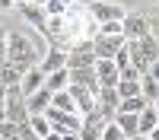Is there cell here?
Instances as JSON below:
<instances>
[{
	"label": "cell",
	"mask_w": 159,
	"mask_h": 140,
	"mask_svg": "<svg viewBox=\"0 0 159 140\" xmlns=\"http://www.w3.org/2000/svg\"><path fill=\"white\" fill-rule=\"evenodd\" d=\"M7 64H13L19 73H25V70H32V67H38V61H35V51H32V45H29V38H25L22 32H7Z\"/></svg>",
	"instance_id": "6da1fadb"
},
{
	"label": "cell",
	"mask_w": 159,
	"mask_h": 140,
	"mask_svg": "<svg viewBox=\"0 0 159 140\" xmlns=\"http://www.w3.org/2000/svg\"><path fill=\"white\" fill-rule=\"evenodd\" d=\"M86 13H89L99 25H105V22H121V19L127 16V10H124L121 3H115V0H89V3H86Z\"/></svg>",
	"instance_id": "7a4b0ae2"
},
{
	"label": "cell",
	"mask_w": 159,
	"mask_h": 140,
	"mask_svg": "<svg viewBox=\"0 0 159 140\" xmlns=\"http://www.w3.org/2000/svg\"><path fill=\"white\" fill-rule=\"evenodd\" d=\"M121 32H124V42H140V38L153 35V22L143 13H127L121 19Z\"/></svg>",
	"instance_id": "3957f363"
},
{
	"label": "cell",
	"mask_w": 159,
	"mask_h": 140,
	"mask_svg": "<svg viewBox=\"0 0 159 140\" xmlns=\"http://www.w3.org/2000/svg\"><path fill=\"white\" fill-rule=\"evenodd\" d=\"M80 67H96V51H92V42H86V38L73 42L67 51V70H80Z\"/></svg>",
	"instance_id": "277c9868"
},
{
	"label": "cell",
	"mask_w": 159,
	"mask_h": 140,
	"mask_svg": "<svg viewBox=\"0 0 159 140\" xmlns=\"http://www.w3.org/2000/svg\"><path fill=\"white\" fill-rule=\"evenodd\" d=\"M7 121L13 124H25L29 121V111H25V96L19 93V89H7Z\"/></svg>",
	"instance_id": "5b68a950"
},
{
	"label": "cell",
	"mask_w": 159,
	"mask_h": 140,
	"mask_svg": "<svg viewBox=\"0 0 159 140\" xmlns=\"http://www.w3.org/2000/svg\"><path fill=\"white\" fill-rule=\"evenodd\" d=\"M124 45H127V42H124V35H96V38H92L96 61H102V57H115Z\"/></svg>",
	"instance_id": "8992f818"
},
{
	"label": "cell",
	"mask_w": 159,
	"mask_h": 140,
	"mask_svg": "<svg viewBox=\"0 0 159 140\" xmlns=\"http://www.w3.org/2000/svg\"><path fill=\"white\" fill-rule=\"evenodd\" d=\"M96 80H99V86L102 89H115L118 86V80H121V70H118V64L111 61V57H102V61H96Z\"/></svg>",
	"instance_id": "52a82bcc"
},
{
	"label": "cell",
	"mask_w": 159,
	"mask_h": 140,
	"mask_svg": "<svg viewBox=\"0 0 159 140\" xmlns=\"http://www.w3.org/2000/svg\"><path fill=\"white\" fill-rule=\"evenodd\" d=\"M16 13L32 25V29H38V32H45V22H48V16H45V10L42 7H35V3H25V0H19L16 3Z\"/></svg>",
	"instance_id": "ba28073f"
},
{
	"label": "cell",
	"mask_w": 159,
	"mask_h": 140,
	"mask_svg": "<svg viewBox=\"0 0 159 140\" xmlns=\"http://www.w3.org/2000/svg\"><path fill=\"white\" fill-rule=\"evenodd\" d=\"M118 105H121V99H118L115 89H99V93H96V111H102L108 121L118 115Z\"/></svg>",
	"instance_id": "9c48e42d"
},
{
	"label": "cell",
	"mask_w": 159,
	"mask_h": 140,
	"mask_svg": "<svg viewBox=\"0 0 159 140\" xmlns=\"http://www.w3.org/2000/svg\"><path fill=\"white\" fill-rule=\"evenodd\" d=\"M38 67L45 70V76L54 73V70H64V67H67V51H61V48H48L45 54H42V61H38Z\"/></svg>",
	"instance_id": "30bf717a"
},
{
	"label": "cell",
	"mask_w": 159,
	"mask_h": 140,
	"mask_svg": "<svg viewBox=\"0 0 159 140\" xmlns=\"http://www.w3.org/2000/svg\"><path fill=\"white\" fill-rule=\"evenodd\" d=\"M42 86H45V70H42V67H32V70H25V73H22L19 93H22L25 99H29V96H35Z\"/></svg>",
	"instance_id": "8fae6325"
},
{
	"label": "cell",
	"mask_w": 159,
	"mask_h": 140,
	"mask_svg": "<svg viewBox=\"0 0 159 140\" xmlns=\"http://www.w3.org/2000/svg\"><path fill=\"white\" fill-rule=\"evenodd\" d=\"M111 121H115V124L124 131V137H127V140H137V137H140V115H127V111H118Z\"/></svg>",
	"instance_id": "7c38bea8"
},
{
	"label": "cell",
	"mask_w": 159,
	"mask_h": 140,
	"mask_svg": "<svg viewBox=\"0 0 159 140\" xmlns=\"http://www.w3.org/2000/svg\"><path fill=\"white\" fill-rule=\"evenodd\" d=\"M70 86H86L89 93H99V80H96V70L92 67H80V70H70Z\"/></svg>",
	"instance_id": "4fadbf2b"
},
{
	"label": "cell",
	"mask_w": 159,
	"mask_h": 140,
	"mask_svg": "<svg viewBox=\"0 0 159 140\" xmlns=\"http://www.w3.org/2000/svg\"><path fill=\"white\" fill-rule=\"evenodd\" d=\"M48 108H51V93H48L45 86L38 89L35 96H29V99H25V111H29V118H32V115H45Z\"/></svg>",
	"instance_id": "5bb4252c"
},
{
	"label": "cell",
	"mask_w": 159,
	"mask_h": 140,
	"mask_svg": "<svg viewBox=\"0 0 159 140\" xmlns=\"http://www.w3.org/2000/svg\"><path fill=\"white\" fill-rule=\"evenodd\" d=\"M45 89H48L51 96H54V93H64V89H70V70L64 67V70L48 73V76H45Z\"/></svg>",
	"instance_id": "9a60e30c"
},
{
	"label": "cell",
	"mask_w": 159,
	"mask_h": 140,
	"mask_svg": "<svg viewBox=\"0 0 159 140\" xmlns=\"http://www.w3.org/2000/svg\"><path fill=\"white\" fill-rule=\"evenodd\" d=\"M137 48H140V54L150 61V67L159 61V38H156V35H147V38H140V42H137Z\"/></svg>",
	"instance_id": "2e32d148"
},
{
	"label": "cell",
	"mask_w": 159,
	"mask_h": 140,
	"mask_svg": "<svg viewBox=\"0 0 159 140\" xmlns=\"http://www.w3.org/2000/svg\"><path fill=\"white\" fill-rule=\"evenodd\" d=\"M19 83H22V73L13 67V64H3V67H0V86L3 89H19Z\"/></svg>",
	"instance_id": "e0dca14e"
},
{
	"label": "cell",
	"mask_w": 159,
	"mask_h": 140,
	"mask_svg": "<svg viewBox=\"0 0 159 140\" xmlns=\"http://www.w3.org/2000/svg\"><path fill=\"white\" fill-rule=\"evenodd\" d=\"M51 108L67 111V115H76V102H73V96H70V89H64V93H54V96H51Z\"/></svg>",
	"instance_id": "ac0fdd59"
},
{
	"label": "cell",
	"mask_w": 159,
	"mask_h": 140,
	"mask_svg": "<svg viewBox=\"0 0 159 140\" xmlns=\"http://www.w3.org/2000/svg\"><path fill=\"white\" fill-rule=\"evenodd\" d=\"M140 96L147 99L150 105H156V99H159V83L153 80L150 73H143V76H140Z\"/></svg>",
	"instance_id": "d6986e66"
},
{
	"label": "cell",
	"mask_w": 159,
	"mask_h": 140,
	"mask_svg": "<svg viewBox=\"0 0 159 140\" xmlns=\"http://www.w3.org/2000/svg\"><path fill=\"white\" fill-rule=\"evenodd\" d=\"M156 124H159V115H156V108H153V105H150V108H143V111H140V137L147 140V134L153 131Z\"/></svg>",
	"instance_id": "ffe728a7"
},
{
	"label": "cell",
	"mask_w": 159,
	"mask_h": 140,
	"mask_svg": "<svg viewBox=\"0 0 159 140\" xmlns=\"http://www.w3.org/2000/svg\"><path fill=\"white\" fill-rule=\"evenodd\" d=\"M29 127H32V134H35L38 140H45V137L51 134V121L45 118V115H32V118H29Z\"/></svg>",
	"instance_id": "44dd1931"
},
{
	"label": "cell",
	"mask_w": 159,
	"mask_h": 140,
	"mask_svg": "<svg viewBox=\"0 0 159 140\" xmlns=\"http://www.w3.org/2000/svg\"><path fill=\"white\" fill-rule=\"evenodd\" d=\"M143 108H150V102L143 96H134V99H124L121 105H118V111H127V115H140Z\"/></svg>",
	"instance_id": "7402d4cb"
},
{
	"label": "cell",
	"mask_w": 159,
	"mask_h": 140,
	"mask_svg": "<svg viewBox=\"0 0 159 140\" xmlns=\"http://www.w3.org/2000/svg\"><path fill=\"white\" fill-rule=\"evenodd\" d=\"M99 140H127V137H124V131H121V127H118L115 121H108V124L102 127V134H99Z\"/></svg>",
	"instance_id": "603a6c76"
},
{
	"label": "cell",
	"mask_w": 159,
	"mask_h": 140,
	"mask_svg": "<svg viewBox=\"0 0 159 140\" xmlns=\"http://www.w3.org/2000/svg\"><path fill=\"white\" fill-rule=\"evenodd\" d=\"M42 10H45V16L51 19V16H64V13H67L70 7H67V3H64V0H48V3H45Z\"/></svg>",
	"instance_id": "cb8c5ba5"
},
{
	"label": "cell",
	"mask_w": 159,
	"mask_h": 140,
	"mask_svg": "<svg viewBox=\"0 0 159 140\" xmlns=\"http://www.w3.org/2000/svg\"><path fill=\"white\" fill-rule=\"evenodd\" d=\"M16 137H19V124H13V121L0 124V140H16Z\"/></svg>",
	"instance_id": "d4e9b609"
},
{
	"label": "cell",
	"mask_w": 159,
	"mask_h": 140,
	"mask_svg": "<svg viewBox=\"0 0 159 140\" xmlns=\"http://www.w3.org/2000/svg\"><path fill=\"white\" fill-rule=\"evenodd\" d=\"M111 61L118 64V70H127V67H130V51H127V45H124L121 51H118V54H115Z\"/></svg>",
	"instance_id": "484cf974"
},
{
	"label": "cell",
	"mask_w": 159,
	"mask_h": 140,
	"mask_svg": "<svg viewBox=\"0 0 159 140\" xmlns=\"http://www.w3.org/2000/svg\"><path fill=\"white\" fill-rule=\"evenodd\" d=\"M99 35H124L121 32V22H105V25H99Z\"/></svg>",
	"instance_id": "4316f807"
},
{
	"label": "cell",
	"mask_w": 159,
	"mask_h": 140,
	"mask_svg": "<svg viewBox=\"0 0 159 140\" xmlns=\"http://www.w3.org/2000/svg\"><path fill=\"white\" fill-rule=\"evenodd\" d=\"M19 140H38V137L32 134V127H29V121H25V124H19Z\"/></svg>",
	"instance_id": "83f0119b"
},
{
	"label": "cell",
	"mask_w": 159,
	"mask_h": 140,
	"mask_svg": "<svg viewBox=\"0 0 159 140\" xmlns=\"http://www.w3.org/2000/svg\"><path fill=\"white\" fill-rule=\"evenodd\" d=\"M19 0H0V13H7V10H16Z\"/></svg>",
	"instance_id": "f1b7e54d"
},
{
	"label": "cell",
	"mask_w": 159,
	"mask_h": 140,
	"mask_svg": "<svg viewBox=\"0 0 159 140\" xmlns=\"http://www.w3.org/2000/svg\"><path fill=\"white\" fill-rule=\"evenodd\" d=\"M61 140H80V131H64Z\"/></svg>",
	"instance_id": "f546056e"
},
{
	"label": "cell",
	"mask_w": 159,
	"mask_h": 140,
	"mask_svg": "<svg viewBox=\"0 0 159 140\" xmlns=\"http://www.w3.org/2000/svg\"><path fill=\"white\" fill-rule=\"evenodd\" d=\"M150 76H153V80L159 83V61H156V64H153V67H150Z\"/></svg>",
	"instance_id": "4dcf8cb0"
},
{
	"label": "cell",
	"mask_w": 159,
	"mask_h": 140,
	"mask_svg": "<svg viewBox=\"0 0 159 140\" xmlns=\"http://www.w3.org/2000/svg\"><path fill=\"white\" fill-rule=\"evenodd\" d=\"M147 140H159V124H156V127H153V131L147 134Z\"/></svg>",
	"instance_id": "1f68e13d"
},
{
	"label": "cell",
	"mask_w": 159,
	"mask_h": 140,
	"mask_svg": "<svg viewBox=\"0 0 159 140\" xmlns=\"http://www.w3.org/2000/svg\"><path fill=\"white\" fill-rule=\"evenodd\" d=\"M3 102H7V99H3ZM3 102H0V124L7 121V105H3Z\"/></svg>",
	"instance_id": "d6a6232c"
},
{
	"label": "cell",
	"mask_w": 159,
	"mask_h": 140,
	"mask_svg": "<svg viewBox=\"0 0 159 140\" xmlns=\"http://www.w3.org/2000/svg\"><path fill=\"white\" fill-rule=\"evenodd\" d=\"M25 3H35V7H45L48 0H25Z\"/></svg>",
	"instance_id": "836d02e7"
},
{
	"label": "cell",
	"mask_w": 159,
	"mask_h": 140,
	"mask_svg": "<svg viewBox=\"0 0 159 140\" xmlns=\"http://www.w3.org/2000/svg\"><path fill=\"white\" fill-rule=\"evenodd\" d=\"M3 45H7V32L0 29V48H3Z\"/></svg>",
	"instance_id": "e575fe53"
},
{
	"label": "cell",
	"mask_w": 159,
	"mask_h": 140,
	"mask_svg": "<svg viewBox=\"0 0 159 140\" xmlns=\"http://www.w3.org/2000/svg\"><path fill=\"white\" fill-rule=\"evenodd\" d=\"M3 99H7V89H3V86H0V102H3Z\"/></svg>",
	"instance_id": "d590c367"
},
{
	"label": "cell",
	"mask_w": 159,
	"mask_h": 140,
	"mask_svg": "<svg viewBox=\"0 0 159 140\" xmlns=\"http://www.w3.org/2000/svg\"><path fill=\"white\" fill-rule=\"evenodd\" d=\"M64 3H67V7H76V0H64Z\"/></svg>",
	"instance_id": "8d00e7d4"
},
{
	"label": "cell",
	"mask_w": 159,
	"mask_h": 140,
	"mask_svg": "<svg viewBox=\"0 0 159 140\" xmlns=\"http://www.w3.org/2000/svg\"><path fill=\"white\" fill-rule=\"evenodd\" d=\"M153 108H156V115H159V99H156V105H153Z\"/></svg>",
	"instance_id": "74e56055"
},
{
	"label": "cell",
	"mask_w": 159,
	"mask_h": 140,
	"mask_svg": "<svg viewBox=\"0 0 159 140\" xmlns=\"http://www.w3.org/2000/svg\"><path fill=\"white\" fill-rule=\"evenodd\" d=\"M137 140H143V137H137Z\"/></svg>",
	"instance_id": "f35d334b"
}]
</instances>
